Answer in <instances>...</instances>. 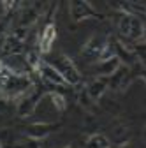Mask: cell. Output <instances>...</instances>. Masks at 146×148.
<instances>
[{
	"instance_id": "obj_1",
	"label": "cell",
	"mask_w": 146,
	"mask_h": 148,
	"mask_svg": "<svg viewBox=\"0 0 146 148\" xmlns=\"http://www.w3.org/2000/svg\"><path fill=\"white\" fill-rule=\"evenodd\" d=\"M55 35H57V32H55V27L53 25H48L44 34H42V39H41V49L44 53H48L51 49V44L55 41Z\"/></svg>"
},
{
	"instance_id": "obj_2",
	"label": "cell",
	"mask_w": 146,
	"mask_h": 148,
	"mask_svg": "<svg viewBox=\"0 0 146 148\" xmlns=\"http://www.w3.org/2000/svg\"><path fill=\"white\" fill-rule=\"evenodd\" d=\"M0 71H2V64H0Z\"/></svg>"
}]
</instances>
